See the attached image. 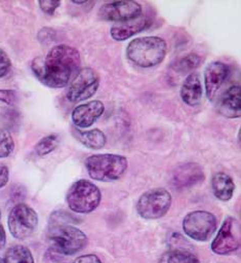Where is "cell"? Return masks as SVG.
Instances as JSON below:
<instances>
[{
	"label": "cell",
	"mask_w": 241,
	"mask_h": 263,
	"mask_svg": "<svg viewBox=\"0 0 241 263\" xmlns=\"http://www.w3.org/2000/svg\"><path fill=\"white\" fill-rule=\"evenodd\" d=\"M3 263H34V259L28 248L18 245L6 252Z\"/></svg>",
	"instance_id": "cell-20"
},
{
	"label": "cell",
	"mask_w": 241,
	"mask_h": 263,
	"mask_svg": "<svg viewBox=\"0 0 241 263\" xmlns=\"http://www.w3.org/2000/svg\"><path fill=\"white\" fill-rule=\"evenodd\" d=\"M180 97L191 107H196L201 103L203 98V86L199 74L192 73L187 77L182 89H180Z\"/></svg>",
	"instance_id": "cell-17"
},
{
	"label": "cell",
	"mask_w": 241,
	"mask_h": 263,
	"mask_svg": "<svg viewBox=\"0 0 241 263\" xmlns=\"http://www.w3.org/2000/svg\"><path fill=\"white\" fill-rule=\"evenodd\" d=\"M149 25H150L149 20L146 17L141 15L136 19L114 24L111 27L110 32H111V36L115 41L124 42L136 35L137 33H140L141 31L145 30Z\"/></svg>",
	"instance_id": "cell-15"
},
{
	"label": "cell",
	"mask_w": 241,
	"mask_h": 263,
	"mask_svg": "<svg viewBox=\"0 0 241 263\" xmlns=\"http://www.w3.org/2000/svg\"><path fill=\"white\" fill-rule=\"evenodd\" d=\"M105 106L101 101H90L79 105L72 112L74 124L81 128L91 126L104 113Z\"/></svg>",
	"instance_id": "cell-14"
},
{
	"label": "cell",
	"mask_w": 241,
	"mask_h": 263,
	"mask_svg": "<svg viewBox=\"0 0 241 263\" xmlns=\"http://www.w3.org/2000/svg\"><path fill=\"white\" fill-rule=\"evenodd\" d=\"M72 133L80 143L90 149H101L107 143L106 135L98 128L81 130L77 127H73Z\"/></svg>",
	"instance_id": "cell-19"
},
{
	"label": "cell",
	"mask_w": 241,
	"mask_h": 263,
	"mask_svg": "<svg viewBox=\"0 0 241 263\" xmlns=\"http://www.w3.org/2000/svg\"><path fill=\"white\" fill-rule=\"evenodd\" d=\"M17 101V93L11 89H0V102L13 106Z\"/></svg>",
	"instance_id": "cell-27"
},
{
	"label": "cell",
	"mask_w": 241,
	"mask_h": 263,
	"mask_svg": "<svg viewBox=\"0 0 241 263\" xmlns=\"http://www.w3.org/2000/svg\"><path fill=\"white\" fill-rule=\"evenodd\" d=\"M85 166L92 179L109 182L119 179L125 174L129 167V162L124 156L103 154L88 157Z\"/></svg>",
	"instance_id": "cell-3"
},
{
	"label": "cell",
	"mask_w": 241,
	"mask_h": 263,
	"mask_svg": "<svg viewBox=\"0 0 241 263\" xmlns=\"http://www.w3.org/2000/svg\"><path fill=\"white\" fill-rule=\"evenodd\" d=\"M185 233L197 241H206L215 233L217 220L214 215L205 211L188 214L183 222Z\"/></svg>",
	"instance_id": "cell-8"
},
{
	"label": "cell",
	"mask_w": 241,
	"mask_h": 263,
	"mask_svg": "<svg viewBox=\"0 0 241 263\" xmlns=\"http://www.w3.org/2000/svg\"><path fill=\"white\" fill-rule=\"evenodd\" d=\"M0 218H2V211H0Z\"/></svg>",
	"instance_id": "cell-31"
},
{
	"label": "cell",
	"mask_w": 241,
	"mask_h": 263,
	"mask_svg": "<svg viewBox=\"0 0 241 263\" xmlns=\"http://www.w3.org/2000/svg\"><path fill=\"white\" fill-rule=\"evenodd\" d=\"M12 68V61L7 52L0 48V78L5 77Z\"/></svg>",
	"instance_id": "cell-25"
},
{
	"label": "cell",
	"mask_w": 241,
	"mask_h": 263,
	"mask_svg": "<svg viewBox=\"0 0 241 263\" xmlns=\"http://www.w3.org/2000/svg\"><path fill=\"white\" fill-rule=\"evenodd\" d=\"M0 263H3V262H2V261H0Z\"/></svg>",
	"instance_id": "cell-32"
},
{
	"label": "cell",
	"mask_w": 241,
	"mask_h": 263,
	"mask_svg": "<svg viewBox=\"0 0 241 263\" xmlns=\"http://www.w3.org/2000/svg\"><path fill=\"white\" fill-rule=\"evenodd\" d=\"M142 15V7L136 2H111L98 11V17L105 21L126 22Z\"/></svg>",
	"instance_id": "cell-11"
},
{
	"label": "cell",
	"mask_w": 241,
	"mask_h": 263,
	"mask_svg": "<svg viewBox=\"0 0 241 263\" xmlns=\"http://www.w3.org/2000/svg\"><path fill=\"white\" fill-rule=\"evenodd\" d=\"M158 263H200V260L191 252L170 250L160 256Z\"/></svg>",
	"instance_id": "cell-21"
},
{
	"label": "cell",
	"mask_w": 241,
	"mask_h": 263,
	"mask_svg": "<svg viewBox=\"0 0 241 263\" xmlns=\"http://www.w3.org/2000/svg\"><path fill=\"white\" fill-rule=\"evenodd\" d=\"M219 112L230 118H239L241 116L240 85H233L224 92L219 101Z\"/></svg>",
	"instance_id": "cell-16"
},
{
	"label": "cell",
	"mask_w": 241,
	"mask_h": 263,
	"mask_svg": "<svg viewBox=\"0 0 241 263\" xmlns=\"http://www.w3.org/2000/svg\"><path fill=\"white\" fill-rule=\"evenodd\" d=\"M240 247V225L235 218L228 217L216 237L211 243V250L217 255H228Z\"/></svg>",
	"instance_id": "cell-10"
},
{
	"label": "cell",
	"mask_w": 241,
	"mask_h": 263,
	"mask_svg": "<svg viewBox=\"0 0 241 263\" xmlns=\"http://www.w3.org/2000/svg\"><path fill=\"white\" fill-rule=\"evenodd\" d=\"M102 199L99 189L86 179L74 182L67 193L69 208L77 214H89L96 210Z\"/></svg>",
	"instance_id": "cell-5"
},
{
	"label": "cell",
	"mask_w": 241,
	"mask_h": 263,
	"mask_svg": "<svg viewBox=\"0 0 241 263\" xmlns=\"http://www.w3.org/2000/svg\"><path fill=\"white\" fill-rule=\"evenodd\" d=\"M60 5H62V3L55 2V0H42V2H38L41 10L49 16H52Z\"/></svg>",
	"instance_id": "cell-26"
},
{
	"label": "cell",
	"mask_w": 241,
	"mask_h": 263,
	"mask_svg": "<svg viewBox=\"0 0 241 263\" xmlns=\"http://www.w3.org/2000/svg\"><path fill=\"white\" fill-rule=\"evenodd\" d=\"M168 48L158 36H143L132 41L127 48V57L136 67L149 69L163 62Z\"/></svg>",
	"instance_id": "cell-2"
},
{
	"label": "cell",
	"mask_w": 241,
	"mask_h": 263,
	"mask_svg": "<svg viewBox=\"0 0 241 263\" xmlns=\"http://www.w3.org/2000/svg\"><path fill=\"white\" fill-rule=\"evenodd\" d=\"M15 149V142L10 132L0 128V159L8 158Z\"/></svg>",
	"instance_id": "cell-24"
},
{
	"label": "cell",
	"mask_w": 241,
	"mask_h": 263,
	"mask_svg": "<svg viewBox=\"0 0 241 263\" xmlns=\"http://www.w3.org/2000/svg\"><path fill=\"white\" fill-rule=\"evenodd\" d=\"M59 142L60 140L58 135L56 134L48 135L37 142V144L34 147V152L38 157L47 156L57 148V146L59 145Z\"/></svg>",
	"instance_id": "cell-23"
},
{
	"label": "cell",
	"mask_w": 241,
	"mask_h": 263,
	"mask_svg": "<svg viewBox=\"0 0 241 263\" xmlns=\"http://www.w3.org/2000/svg\"><path fill=\"white\" fill-rule=\"evenodd\" d=\"M172 204L171 194L162 187L145 192L137 202L138 215L146 220H155L164 217Z\"/></svg>",
	"instance_id": "cell-6"
},
{
	"label": "cell",
	"mask_w": 241,
	"mask_h": 263,
	"mask_svg": "<svg viewBox=\"0 0 241 263\" xmlns=\"http://www.w3.org/2000/svg\"><path fill=\"white\" fill-rule=\"evenodd\" d=\"M48 238L56 252L64 255H74L87 245V236L80 229L64 224H54L49 228Z\"/></svg>",
	"instance_id": "cell-4"
},
{
	"label": "cell",
	"mask_w": 241,
	"mask_h": 263,
	"mask_svg": "<svg viewBox=\"0 0 241 263\" xmlns=\"http://www.w3.org/2000/svg\"><path fill=\"white\" fill-rule=\"evenodd\" d=\"M10 179L9 168L3 164H0V189L6 186Z\"/></svg>",
	"instance_id": "cell-29"
},
{
	"label": "cell",
	"mask_w": 241,
	"mask_h": 263,
	"mask_svg": "<svg viewBox=\"0 0 241 263\" xmlns=\"http://www.w3.org/2000/svg\"><path fill=\"white\" fill-rule=\"evenodd\" d=\"M81 57L77 49L68 45L53 47L45 58L37 57L31 68L35 77L51 88L66 87L80 71Z\"/></svg>",
	"instance_id": "cell-1"
},
{
	"label": "cell",
	"mask_w": 241,
	"mask_h": 263,
	"mask_svg": "<svg viewBox=\"0 0 241 263\" xmlns=\"http://www.w3.org/2000/svg\"><path fill=\"white\" fill-rule=\"evenodd\" d=\"M205 179L203 169L195 163L179 165L172 175V184L179 190L192 187Z\"/></svg>",
	"instance_id": "cell-13"
},
{
	"label": "cell",
	"mask_w": 241,
	"mask_h": 263,
	"mask_svg": "<svg viewBox=\"0 0 241 263\" xmlns=\"http://www.w3.org/2000/svg\"><path fill=\"white\" fill-rule=\"evenodd\" d=\"M6 242H7V234H6L4 226L0 224V250L5 248Z\"/></svg>",
	"instance_id": "cell-30"
},
{
	"label": "cell",
	"mask_w": 241,
	"mask_h": 263,
	"mask_svg": "<svg viewBox=\"0 0 241 263\" xmlns=\"http://www.w3.org/2000/svg\"><path fill=\"white\" fill-rule=\"evenodd\" d=\"M98 86V74L91 68H83L71 81L67 91V98L72 103L85 101L95 95Z\"/></svg>",
	"instance_id": "cell-9"
},
{
	"label": "cell",
	"mask_w": 241,
	"mask_h": 263,
	"mask_svg": "<svg viewBox=\"0 0 241 263\" xmlns=\"http://www.w3.org/2000/svg\"><path fill=\"white\" fill-rule=\"evenodd\" d=\"M201 63V57L197 54H189L185 57L179 58L177 60H175L172 63V70H174L176 73H180L182 74H187L191 71H193L194 69L198 68L199 64Z\"/></svg>",
	"instance_id": "cell-22"
},
{
	"label": "cell",
	"mask_w": 241,
	"mask_h": 263,
	"mask_svg": "<svg viewBox=\"0 0 241 263\" xmlns=\"http://www.w3.org/2000/svg\"><path fill=\"white\" fill-rule=\"evenodd\" d=\"M8 225L11 234L20 240L30 237L38 225L36 212L27 204L20 203L13 208L9 215Z\"/></svg>",
	"instance_id": "cell-7"
},
{
	"label": "cell",
	"mask_w": 241,
	"mask_h": 263,
	"mask_svg": "<svg viewBox=\"0 0 241 263\" xmlns=\"http://www.w3.org/2000/svg\"><path fill=\"white\" fill-rule=\"evenodd\" d=\"M230 75V68L224 62L213 61L207 65L204 74L206 96L209 101H213L217 92Z\"/></svg>",
	"instance_id": "cell-12"
},
{
	"label": "cell",
	"mask_w": 241,
	"mask_h": 263,
	"mask_svg": "<svg viewBox=\"0 0 241 263\" xmlns=\"http://www.w3.org/2000/svg\"><path fill=\"white\" fill-rule=\"evenodd\" d=\"M73 263H102V261L96 255L88 254L78 257Z\"/></svg>",
	"instance_id": "cell-28"
},
{
	"label": "cell",
	"mask_w": 241,
	"mask_h": 263,
	"mask_svg": "<svg viewBox=\"0 0 241 263\" xmlns=\"http://www.w3.org/2000/svg\"><path fill=\"white\" fill-rule=\"evenodd\" d=\"M211 189L218 200L229 201L233 197L235 183L227 173L217 172L212 176Z\"/></svg>",
	"instance_id": "cell-18"
}]
</instances>
